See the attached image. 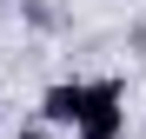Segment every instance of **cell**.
<instances>
[{
	"label": "cell",
	"instance_id": "cell-1",
	"mask_svg": "<svg viewBox=\"0 0 146 139\" xmlns=\"http://www.w3.org/2000/svg\"><path fill=\"white\" fill-rule=\"evenodd\" d=\"M73 132H80V139H119V132H126V80H93Z\"/></svg>",
	"mask_w": 146,
	"mask_h": 139
},
{
	"label": "cell",
	"instance_id": "cell-3",
	"mask_svg": "<svg viewBox=\"0 0 146 139\" xmlns=\"http://www.w3.org/2000/svg\"><path fill=\"white\" fill-rule=\"evenodd\" d=\"M13 139H40V132H13Z\"/></svg>",
	"mask_w": 146,
	"mask_h": 139
},
{
	"label": "cell",
	"instance_id": "cell-2",
	"mask_svg": "<svg viewBox=\"0 0 146 139\" xmlns=\"http://www.w3.org/2000/svg\"><path fill=\"white\" fill-rule=\"evenodd\" d=\"M80 106H86V80H60V86L40 93V113H46L53 126H73V119H80Z\"/></svg>",
	"mask_w": 146,
	"mask_h": 139
}]
</instances>
